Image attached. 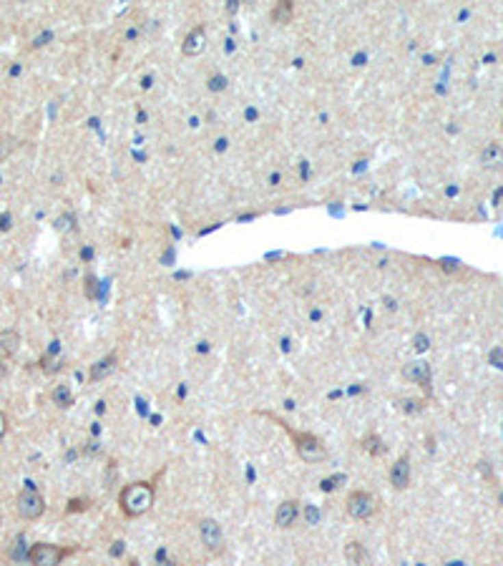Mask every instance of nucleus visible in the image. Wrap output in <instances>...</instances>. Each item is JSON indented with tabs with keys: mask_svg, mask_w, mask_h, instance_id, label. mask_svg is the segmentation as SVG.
Segmentation results:
<instances>
[{
	"mask_svg": "<svg viewBox=\"0 0 503 566\" xmlns=\"http://www.w3.org/2000/svg\"><path fill=\"white\" fill-rule=\"evenodd\" d=\"M415 342H418V345H415V348H418V350H426V348H428V340H426V337H423V335H420V337H418V340H415Z\"/></svg>",
	"mask_w": 503,
	"mask_h": 566,
	"instance_id": "21",
	"label": "nucleus"
},
{
	"mask_svg": "<svg viewBox=\"0 0 503 566\" xmlns=\"http://www.w3.org/2000/svg\"><path fill=\"white\" fill-rule=\"evenodd\" d=\"M204 48H207V33H204V25H196V28H192V31L186 33L184 43H181V53H184L186 58H194V55H199Z\"/></svg>",
	"mask_w": 503,
	"mask_h": 566,
	"instance_id": "8",
	"label": "nucleus"
},
{
	"mask_svg": "<svg viewBox=\"0 0 503 566\" xmlns=\"http://www.w3.org/2000/svg\"><path fill=\"white\" fill-rule=\"evenodd\" d=\"M5 430H8V418H5V413L0 411V441L5 438Z\"/></svg>",
	"mask_w": 503,
	"mask_h": 566,
	"instance_id": "19",
	"label": "nucleus"
},
{
	"mask_svg": "<svg viewBox=\"0 0 503 566\" xmlns=\"http://www.w3.org/2000/svg\"><path fill=\"white\" fill-rule=\"evenodd\" d=\"M199 539L204 543V549L211 551V554H219L224 549V534H222V526H219L214 519H204L199 524Z\"/></svg>",
	"mask_w": 503,
	"mask_h": 566,
	"instance_id": "6",
	"label": "nucleus"
},
{
	"mask_svg": "<svg viewBox=\"0 0 503 566\" xmlns=\"http://www.w3.org/2000/svg\"><path fill=\"white\" fill-rule=\"evenodd\" d=\"M297 511H300L297 501H282L277 506V513H274V524L279 528H292L294 521H297Z\"/></svg>",
	"mask_w": 503,
	"mask_h": 566,
	"instance_id": "10",
	"label": "nucleus"
},
{
	"mask_svg": "<svg viewBox=\"0 0 503 566\" xmlns=\"http://www.w3.org/2000/svg\"><path fill=\"white\" fill-rule=\"evenodd\" d=\"M116 352H111V355H106L103 360H99L96 365H91V372H88V381L91 383H99L103 381L109 372H114V368H116Z\"/></svg>",
	"mask_w": 503,
	"mask_h": 566,
	"instance_id": "11",
	"label": "nucleus"
},
{
	"mask_svg": "<svg viewBox=\"0 0 503 566\" xmlns=\"http://www.w3.org/2000/svg\"><path fill=\"white\" fill-rule=\"evenodd\" d=\"M209 88L211 91H222V88H227V78L224 76H211L209 78Z\"/></svg>",
	"mask_w": 503,
	"mask_h": 566,
	"instance_id": "18",
	"label": "nucleus"
},
{
	"mask_svg": "<svg viewBox=\"0 0 503 566\" xmlns=\"http://www.w3.org/2000/svg\"><path fill=\"white\" fill-rule=\"evenodd\" d=\"M159 566H174V564H171V561H164V564H159Z\"/></svg>",
	"mask_w": 503,
	"mask_h": 566,
	"instance_id": "25",
	"label": "nucleus"
},
{
	"mask_svg": "<svg viewBox=\"0 0 503 566\" xmlns=\"http://www.w3.org/2000/svg\"><path fill=\"white\" fill-rule=\"evenodd\" d=\"M51 398H53V403L58 405V408H63V411L73 405V390H70L68 385H55Z\"/></svg>",
	"mask_w": 503,
	"mask_h": 566,
	"instance_id": "15",
	"label": "nucleus"
},
{
	"mask_svg": "<svg viewBox=\"0 0 503 566\" xmlns=\"http://www.w3.org/2000/svg\"><path fill=\"white\" fill-rule=\"evenodd\" d=\"M16 509L18 516L25 521H38L43 513H46V498L40 493L33 483H25V489L18 493L16 498Z\"/></svg>",
	"mask_w": 503,
	"mask_h": 566,
	"instance_id": "4",
	"label": "nucleus"
},
{
	"mask_svg": "<svg viewBox=\"0 0 503 566\" xmlns=\"http://www.w3.org/2000/svg\"><path fill=\"white\" fill-rule=\"evenodd\" d=\"M289 16H292V5H289V3H282V5H277V8L272 10V18H274V21H282V23L289 21Z\"/></svg>",
	"mask_w": 503,
	"mask_h": 566,
	"instance_id": "16",
	"label": "nucleus"
},
{
	"mask_svg": "<svg viewBox=\"0 0 503 566\" xmlns=\"http://www.w3.org/2000/svg\"><path fill=\"white\" fill-rule=\"evenodd\" d=\"M282 428L289 433V438H292V443H294V450H297V456H300L305 463H322V461L327 458V448H325V443H322V438H318L315 433L292 430L287 423H282Z\"/></svg>",
	"mask_w": 503,
	"mask_h": 566,
	"instance_id": "2",
	"label": "nucleus"
},
{
	"mask_svg": "<svg viewBox=\"0 0 503 566\" xmlns=\"http://www.w3.org/2000/svg\"><path fill=\"white\" fill-rule=\"evenodd\" d=\"M21 348V335L16 330H3L0 333V357H13Z\"/></svg>",
	"mask_w": 503,
	"mask_h": 566,
	"instance_id": "13",
	"label": "nucleus"
},
{
	"mask_svg": "<svg viewBox=\"0 0 503 566\" xmlns=\"http://www.w3.org/2000/svg\"><path fill=\"white\" fill-rule=\"evenodd\" d=\"M402 378L428 390L430 388V365L423 363V360H418V363H408L405 368H402Z\"/></svg>",
	"mask_w": 503,
	"mask_h": 566,
	"instance_id": "7",
	"label": "nucleus"
},
{
	"mask_svg": "<svg viewBox=\"0 0 503 566\" xmlns=\"http://www.w3.org/2000/svg\"><path fill=\"white\" fill-rule=\"evenodd\" d=\"M345 509H348V516L355 521H367L375 516V511H378V501H375V496H372L370 491H363L357 489L352 491L348 496V501H345Z\"/></svg>",
	"mask_w": 503,
	"mask_h": 566,
	"instance_id": "5",
	"label": "nucleus"
},
{
	"mask_svg": "<svg viewBox=\"0 0 503 566\" xmlns=\"http://www.w3.org/2000/svg\"><path fill=\"white\" fill-rule=\"evenodd\" d=\"M307 521H318V511H315V509H310V511H307Z\"/></svg>",
	"mask_w": 503,
	"mask_h": 566,
	"instance_id": "22",
	"label": "nucleus"
},
{
	"mask_svg": "<svg viewBox=\"0 0 503 566\" xmlns=\"http://www.w3.org/2000/svg\"><path fill=\"white\" fill-rule=\"evenodd\" d=\"M345 558L350 561V566H370V554L360 541H350L345 546Z\"/></svg>",
	"mask_w": 503,
	"mask_h": 566,
	"instance_id": "12",
	"label": "nucleus"
},
{
	"mask_svg": "<svg viewBox=\"0 0 503 566\" xmlns=\"http://www.w3.org/2000/svg\"><path fill=\"white\" fill-rule=\"evenodd\" d=\"M154 498H156L154 483L133 481L121 489V493H118V506H121L126 519H141L144 513L151 511Z\"/></svg>",
	"mask_w": 503,
	"mask_h": 566,
	"instance_id": "1",
	"label": "nucleus"
},
{
	"mask_svg": "<svg viewBox=\"0 0 503 566\" xmlns=\"http://www.w3.org/2000/svg\"><path fill=\"white\" fill-rule=\"evenodd\" d=\"M501 162H503V146L498 144V141H491V144L480 151V164L493 166V164H501Z\"/></svg>",
	"mask_w": 503,
	"mask_h": 566,
	"instance_id": "14",
	"label": "nucleus"
},
{
	"mask_svg": "<svg viewBox=\"0 0 503 566\" xmlns=\"http://www.w3.org/2000/svg\"><path fill=\"white\" fill-rule=\"evenodd\" d=\"M70 554H76V546L38 541L28 549V561H31V566H61L63 558H68Z\"/></svg>",
	"mask_w": 503,
	"mask_h": 566,
	"instance_id": "3",
	"label": "nucleus"
},
{
	"mask_svg": "<svg viewBox=\"0 0 503 566\" xmlns=\"http://www.w3.org/2000/svg\"><path fill=\"white\" fill-rule=\"evenodd\" d=\"M121 551H124V543H121V541H116V543H114V549H111V554H114V556H118Z\"/></svg>",
	"mask_w": 503,
	"mask_h": 566,
	"instance_id": "20",
	"label": "nucleus"
},
{
	"mask_svg": "<svg viewBox=\"0 0 503 566\" xmlns=\"http://www.w3.org/2000/svg\"><path fill=\"white\" fill-rule=\"evenodd\" d=\"M91 257H93V252H91L88 247H86V249H83V259H91Z\"/></svg>",
	"mask_w": 503,
	"mask_h": 566,
	"instance_id": "23",
	"label": "nucleus"
},
{
	"mask_svg": "<svg viewBox=\"0 0 503 566\" xmlns=\"http://www.w3.org/2000/svg\"><path fill=\"white\" fill-rule=\"evenodd\" d=\"M446 566H465L463 561H450V564H446Z\"/></svg>",
	"mask_w": 503,
	"mask_h": 566,
	"instance_id": "24",
	"label": "nucleus"
},
{
	"mask_svg": "<svg viewBox=\"0 0 503 566\" xmlns=\"http://www.w3.org/2000/svg\"><path fill=\"white\" fill-rule=\"evenodd\" d=\"M342 483H345V476H333V478H325V481H322V491H325V493L337 491Z\"/></svg>",
	"mask_w": 503,
	"mask_h": 566,
	"instance_id": "17",
	"label": "nucleus"
},
{
	"mask_svg": "<svg viewBox=\"0 0 503 566\" xmlns=\"http://www.w3.org/2000/svg\"><path fill=\"white\" fill-rule=\"evenodd\" d=\"M390 483H393V489L398 491H405L411 486V458L408 456H400L393 463V468H390Z\"/></svg>",
	"mask_w": 503,
	"mask_h": 566,
	"instance_id": "9",
	"label": "nucleus"
}]
</instances>
